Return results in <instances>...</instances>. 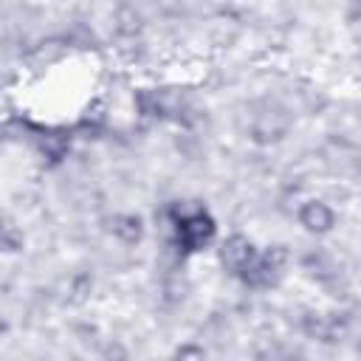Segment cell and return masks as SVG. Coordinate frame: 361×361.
Instances as JSON below:
<instances>
[{
  "mask_svg": "<svg viewBox=\"0 0 361 361\" xmlns=\"http://www.w3.org/2000/svg\"><path fill=\"white\" fill-rule=\"evenodd\" d=\"M175 237L183 251H203L214 240V220L200 206H175Z\"/></svg>",
  "mask_w": 361,
  "mask_h": 361,
  "instance_id": "6da1fadb",
  "label": "cell"
},
{
  "mask_svg": "<svg viewBox=\"0 0 361 361\" xmlns=\"http://www.w3.org/2000/svg\"><path fill=\"white\" fill-rule=\"evenodd\" d=\"M254 257H257V248H254L251 240L243 237V234H231V237L223 240V245H220V262H223V268L231 271V274H237V276L254 262Z\"/></svg>",
  "mask_w": 361,
  "mask_h": 361,
  "instance_id": "7a4b0ae2",
  "label": "cell"
},
{
  "mask_svg": "<svg viewBox=\"0 0 361 361\" xmlns=\"http://www.w3.org/2000/svg\"><path fill=\"white\" fill-rule=\"evenodd\" d=\"M333 209L324 203V200H307L302 209H299V223L313 231V234H324L333 228Z\"/></svg>",
  "mask_w": 361,
  "mask_h": 361,
  "instance_id": "3957f363",
  "label": "cell"
}]
</instances>
